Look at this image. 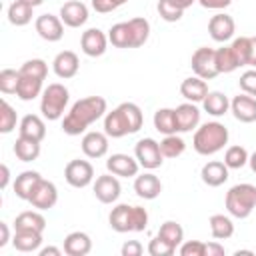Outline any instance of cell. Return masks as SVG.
<instances>
[{
    "label": "cell",
    "mask_w": 256,
    "mask_h": 256,
    "mask_svg": "<svg viewBox=\"0 0 256 256\" xmlns=\"http://www.w3.org/2000/svg\"><path fill=\"white\" fill-rule=\"evenodd\" d=\"M110 228L126 234V232H144L148 228V212L142 206H130V204H118L112 208L108 216Z\"/></svg>",
    "instance_id": "obj_4"
},
{
    "label": "cell",
    "mask_w": 256,
    "mask_h": 256,
    "mask_svg": "<svg viewBox=\"0 0 256 256\" xmlns=\"http://www.w3.org/2000/svg\"><path fill=\"white\" fill-rule=\"evenodd\" d=\"M128 0H92V8L98 12V14H108L120 6H124Z\"/></svg>",
    "instance_id": "obj_49"
},
{
    "label": "cell",
    "mask_w": 256,
    "mask_h": 256,
    "mask_svg": "<svg viewBox=\"0 0 256 256\" xmlns=\"http://www.w3.org/2000/svg\"><path fill=\"white\" fill-rule=\"evenodd\" d=\"M238 84H240V90H242V92H246V94H250V96L256 98V68L246 70V72L240 76Z\"/></svg>",
    "instance_id": "obj_48"
},
{
    "label": "cell",
    "mask_w": 256,
    "mask_h": 256,
    "mask_svg": "<svg viewBox=\"0 0 256 256\" xmlns=\"http://www.w3.org/2000/svg\"><path fill=\"white\" fill-rule=\"evenodd\" d=\"M240 254H248V256H254V252H252V250H236V252H234V256H240Z\"/></svg>",
    "instance_id": "obj_60"
},
{
    "label": "cell",
    "mask_w": 256,
    "mask_h": 256,
    "mask_svg": "<svg viewBox=\"0 0 256 256\" xmlns=\"http://www.w3.org/2000/svg\"><path fill=\"white\" fill-rule=\"evenodd\" d=\"M18 132H20V136L42 142L46 138V124L38 114H26V116H22V120L18 124Z\"/></svg>",
    "instance_id": "obj_25"
},
{
    "label": "cell",
    "mask_w": 256,
    "mask_h": 256,
    "mask_svg": "<svg viewBox=\"0 0 256 256\" xmlns=\"http://www.w3.org/2000/svg\"><path fill=\"white\" fill-rule=\"evenodd\" d=\"M52 70L58 78L62 80H68V78H74L80 70V60H78V54L72 52V50H62L54 56L52 60Z\"/></svg>",
    "instance_id": "obj_18"
},
{
    "label": "cell",
    "mask_w": 256,
    "mask_h": 256,
    "mask_svg": "<svg viewBox=\"0 0 256 256\" xmlns=\"http://www.w3.org/2000/svg\"><path fill=\"white\" fill-rule=\"evenodd\" d=\"M22 2H26L28 6H32V8H36V6H40L44 0H22Z\"/></svg>",
    "instance_id": "obj_59"
},
{
    "label": "cell",
    "mask_w": 256,
    "mask_h": 256,
    "mask_svg": "<svg viewBox=\"0 0 256 256\" xmlns=\"http://www.w3.org/2000/svg\"><path fill=\"white\" fill-rule=\"evenodd\" d=\"M92 250V238L86 232H70L64 238V254L68 256H86Z\"/></svg>",
    "instance_id": "obj_24"
},
{
    "label": "cell",
    "mask_w": 256,
    "mask_h": 256,
    "mask_svg": "<svg viewBox=\"0 0 256 256\" xmlns=\"http://www.w3.org/2000/svg\"><path fill=\"white\" fill-rule=\"evenodd\" d=\"M228 166L224 164V162H220V160H210V162H206L204 166H202V170H200V178H202V182L206 184V186H210V188H218V186H222L226 180H228Z\"/></svg>",
    "instance_id": "obj_22"
},
{
    "label": "cell",
    "mask_w": 256,
    "mask_h": 256,
    "mask_svg": "<svg viewBox=\"0 0 256 256\" xmlns=\"http://www.w3.org/2000/svg\"><path fill=\"white\" fill-rule=\"evenodd\" d=\"M248 164H250L252 172L256 174V152H252V154H250V158H248Z\"/></svg>",
    "instance_id": "obj_58"
},
{
    "label": "cell",
    "mask_w": 256,
    "mask_h": 256,
    "mask_svg": "<svg viewBox=\"0 0 256 256\" xmlns=\"http://www.w3.org/2000/svg\"><path fill=\"white\" fill-rule=\"evenodd\" d=\"M208 224H210V234L214 240H228L234 234V222L226 214H212Z\"/></svg>",
    "instance_id": "obj_32"
},
{
    "label": "cell",
    "mask_w": 256,
    "mask_h": 256,
    "mask_svg": "<svg viewBox=\"0 0 256 256\" xmlns=\"http://www.w3.org/2000/svg\"><path fill=\"white\" fill-rule=\"evenodd\" d=\"M18 82H20V70L4 68L0 72V92L2 94H16Z\"/></svg>",
    "instance_id": "obj_44"
},
{
    "label": "cell",
    "mask_w": 256,
    "mask_h": 256,
    "mask_svg": "<svg viewBox=\"0 0 256 256\" xmlns=\"http://www.w3.org/2000/svg\"><path fill=\"white\" fill-rule=\"evenodd\" d=\"M158 14H160V18L166 20V22H178V20L182 18L184 10L178 8L172 0H158Z\"/></svg>",
    "instance_id": "obj_45"
},
{
    "label": "cell",
    "mask_w": 256,
    "mask_h": 256,
    "mask_svg": "<svg viewBox=\"0 0 256 256\" xmlns=\"http://www.w3.org/2000/svg\"><path fill=\"white\" fill-rule=\"evenodd\" d=\"M20 74H24V76H34V78H40V80H46V76H48V64H46L42 58L26 60V62L20 66Z\"/></svg>",
    "instance_id": "obj_43"
},
{
    "label": "cell",
    "mask_w": 256,
    "mask_h": 256,
    "mask_svg": "<svg viewBox=\"0 0 256 256\" xmlns=\"http://www.w3.org/2000/svg\"><path fill=\"white\" fill-rule=\"evenodd\" d=\"M142 110L134 102H122L104 116V132L110 138H124L128 134H136L142 128Z\"/></svg>",
    "instance_id": "obj_2"
},
{
    "label": "cell",
    "mask_w": 256,
    "mask_h": 256,
    "mask_svg": "<svg viewBox=\"0 0 256 256\" xmlns=\"http://www.w3.org/2000/svg\"><path fill=\"white\" fill-rule=\"evenodd\" d=\"M38 254L40 256H62V250L56 246H46V248H40Z\"/></svg>",
    "instance_id": "obj_55"
},
{
    "label": "cell",
    "mask_w": 256,
    "mask_h": 256,
    "mask_svg": "<svg viewBox=\"0 0 256 256\" xmlns=\"http://www.w3.org/2000/svg\"><path fill=\"white\" fill-rule=\"evenodd\" d=\"M224 246L220 244V240H214V242H208L206 244V256H224Z\"/></svg>",
    "instance_id": "obj_52"
},
{
    "label": "cell",
    "mask_w": 256,
    "mask_h": 256,
    "mask_svg": "<svg viewBox=\"0 0 256 256\" xmlns=\"http://www.w3.org/2000/svg\"><path fill=\"white\" fill-rule=\"evenodd\" d=\"M122 256H140L144 252V246L138 242V240H128L122 244Z\"/></svg>",
    "instance_id": "obj_50"
},
{
    "label": "cell",
    "mask_w": 256,
    "mask_h": 256,
    "mask_svg": "<svg viewBox=\"0 0 256 256\" xmlns=\"http://www.w3.org/2000/svg\"><path fill=\"white\" fill-rule=\"evenodd\" d=\"M32 16H34V8L28 6L22 0H14L8 6V22L12 26H26V24H30Z\"/></svg>",
    "instance_id": "obj_35"
},
{
    "label": "cell",
    "mask_w": 256,
    "mask_h": 256,
    "mask_svg": "<svg viewBox=\"0 0 256 256\" xmlns=\"http://www.w3.org/2000/svg\"><path fill=\"white\" fill-rule=\"evenodd\" d=\"M106 112H108L106 98H102V96L80 98L66 112L64 120H62V130L68 136H80L82 132H86V128L90 124H94L96 120L104 118Z\"/></svg>",
    "instance_id": "obj_1"
},
{
    "label": "cell",
    "mask_w": 256,
    "mask_h": 256,
    "mask_svg": "<svg viewBox=\"0 0 256 256\" xmlns=\"http://www.w3.org/2000/svg\"><path fill=\"white\" fill-rule=\"evenodd\" d=\"M202 108H204V112H208L210 116L220 118V116H224V114L230 110V100H228V96H226L224 92L214 90V92H208V94H206V98L202 100Z\"/></svg>",
    "instance_id": "obj_27"
},
{
    "label": "cell",
    "mask_w": 256,
    "mask_h": 256,
    "mask_svg": "<svg viewBox=\"0 0 256 256\" xmlns=\"http://www.w3.org/2000/svg\"><path fill=\"white\" fill-rule=\"evenodd\" d=\"M250 66L256 68V36H252V56H250Z\"/></svg>",
    "instance_id": "obj_57"
},
{
    "label": "cell",
    "mask_w": 256,
    "mask_h": 256,
    "mask_svg": "<svg viewBox=\"0 0 256 256\" xmlns=\"http://www.w3.org/2000/svg\"><path fill=\"white\" fill-rule=\"evenodd\" d=\"M0 170H2V180H0V188H2V190H6V188H8V184H10V168H8L6 164H2V166H0Z\"/></svg>",
    "instance_id": "obj_54"
},
{
    "label": "cell",
    "mask_w": 256,
    "mask_h": 256,
    "mask_svg": "<svg viewBox=\"0 0 256 256\" xmlns=\"http://www.w3.org/2000/svg\"><path fill=\"white\" fill-rule=\"evenodd\" d=\"M28 202L36 210H50V208H54L56 202H58V188H56V184L46 180V178H40L34 184Z\"/></svg>",
    "instance_id": "obj_10"
},
{
    "label": "cell",
    "mask_w": 256,
    "mask_h": 256,
    "mask_svg": "<svg viewBox=\"0 0 256 256\" xmlns=\"http://www.w3.org/2000/svg\"><path fill=\"white\" fill-rule=\"evenodd\" d=\"M228 138H230L228 128L222 122L212 120V122H204L196 128L192 146L200 156H212L228 144Z\"/></svg>",
    "instance_id": "obj_3"
},
{
    "label": "cell",
    "mask_w": 256,
    "mask_h": 256,
    "mask_svg": "<svg viewBox=\"0 0 256 256\" xmlns=\"http://www.w3.org/2000/svg\"><path fill=\"white\" fill-rule=\"evenodd\" d=\"M128 24H130L132 34H134V48L146 44V40L150 36V22L146 18H130Z\"/></svg>",
    "instance_id": "obj_41"
},
{
    "label": "cell",
    "mask_w": 256,
    "mask_h": 256,
    "mask_svg": "<svg viewBox=\"0 0 256 256\" xmlns=\"http://www.w3.org/2000/svg\"><path fill=\"white\" fill-rule=\"evenodd\" d=\"M8 242H12L10 238V228L6 222H0V248H4Z\"/></svg>",
    "instance_id": "obj_53"
},
{
    "label": "cell",
    "mask_w": 256,
    "mask_h": 256,
    "mask_svg": "<svg viewBox=\"0 0 256 256\" xmlns=\"http://www.w3.org/2000/svg\"><path fill=\"white\" fill-rule=\"evenodd\" d=\"M108 134L106 132H98V130H90L82 136V152L86 158H102L108 154Z\"/></svg>",
    "instance_id": "obj_19"
},
{
    "label": "cell",
    "mask_w": 256,
    "mask_h": 256,
    "mask_svg": "<svg viewBox=\"0 0 256 256\" xmlns=\"http://www.w3.org/2000/svg\"><path fill=\"white\" fill-rule=\"evenodd\" d=\"M34 28L38 36L46 42H58L64 36V22L60 20V16L54 14H40L34 22Z\"/></svg>",
    "instance_id": "obj_13"
},
{
    "label": "cell",
    "mask_w": 256,
    "mask_h": 256,
    "mask_svg": "<svg viewBox=\"0 0 256 256\" xmlns=\"http://www.w3.org/2000/svg\"><path fill=\"white\" fill-rule=\"evenodd\" d=\"M60 20L64 22V26L68 28H80L88 22V6L80 0H70L64 2L60 8Z\"/></svg>",
    "instance_id": "obj_15"
},
{
    "label": "cell",
    "mask_w": 256,
    "mask_h": 256,
    "mask_svg": "<svg viewBox=\"0 0 256 256\" xmlns=\"http://www.w3.org/2000/svg\"><path fill=\"white\" fill-rule=\"evenodd\" d=\"M134 156H136L138 164L144 170H156L164 162V156L160 152V142H156L154 138H142V140H138L136 146H134Z\"/></svg>",
    "instance_id": "obj_8"
},
{
    "label": "cell",
    "mask_w": 256,
    "mask_h": 256,
    "mask_svg": "<svg viewBox=\"0 0 256 256\" xmlns=\"http://www.w3.org/2000/svg\"><path fill=\"white\" fill-rule=\"evenodd\" d=\"M208 32H210L214 42H228L236 32V22H234L232 16H228L224 12H218L210 18Z\"/></svg>",
    "instance_id": "obj_17"
},
{
    "label": "cell",
    "mask_w": 256,
    "mask_h": 256,
    "mask_svg": "<svg viewBox=\"0 0 256 256\" xmlns=\"http://www.w3.org/2000/svg\"><path fill=\"white\" fill-rule=\"evenodd\" d=\"M42 84H44V80H40V78L20 74V82H18L16 96H18L22 102H30V100H34V98L42 96V92H44Z\"/></svg>",
    "instance_id": "obj_28"
},
{
    "label": "cell",
    "mask_w": 256,
    "mask_h": 256,
    "mask_svg": "<svg viewBox=\"0 0 256 256\" xmlns=\"http://www.w3.org/2000/svg\"><path fill=\"white\" fill-rule=\"evenodd\" d=\"M108 34H104L100 28H88L80 36V48L86 56L98 58L108 50Z\"/></svg>",
    "instance_id": "obj_12"
},
{
    "label": "cell",
    "mask_w": 256,
    "mask_h": 256,
    "mask_svg": "<svg viewBox=\"0 0 256 256\" xmlns=\"http://www.w3.org/2000/svg\"><path fill=\"white\" fill-rule=\"evenodd\" d=\"M198 4L208 10H224L232 4V0H198Z\"/></svg>",
    "instance_id": "obj_51"
},
{
    "label": "cell",
    "mask_w": 256,
    "mask_h": 256,
    "mask_svg": "<svg viewBox=\"0 0 256 256\" xmlns=\"http://www.w3.org/2000/svg\"><path fill=\"white\" fill-rule=\"evenodd\" d=\"M106 170L112 172L114 176H120V178H132V176H138L140 164H138L136 156L132 158L130 154L116 152V154H110V156H108V160H106Z\"/></svg>",
    "instance_id": "obj_14"
},
{
    "label": "cell",
    "mask_w": 256,
    "mask_h": 256,
    "mask_svg": "<svg viewBox=\"0 0 256 256\" xmlns=\"http://www.w3.org/2000/svg\"><path fill=\"white\" fill-rule=\"evenodd\" d=\"M226 210L230 216L234 218H248L252 214V210L256 208V186L242 182V184H234L228 192H226Z\"/></svg>",
    "instance_id": "obj_5"
},
{
    "label": "cell",
    "mask_w": 256,
    "mask_h": 256,
    "mask_svg": "<svg viewBox=\"0 0 256 256\" xmlns=\"http://www.w3.org/2000/svg\"><path fill=\"white\" fill-rule=\"evenodd\" d=\"M64 180L72 188H86L94 182V166L88 160H70L64 168Z\"/></svg>",
    "instance_id": "obj_9"
},
{
    "label": "cell",
    "mask_w": 256,
    "mask_h": 256,
    "mask_svg": "<svg viewBox=\"0 0 256 256\" xmlns=\"http://www.w3.org/2000/svg\"><path fill=\"white\" fill-rule=\"evenodd\" d=\"M40 178H42L40 172H36V170H24L22 174L16 176V180H14V184H12L14 194H16L20 200H26V202H28L30 192H32L34 184H36Z\"/></svg>",
    "instance_id": "obj_31"
},
{
    "label": "cell",
    "mask_w": 256,
    "mask_h": 256,
    "mask_svg": "<svg viewBox=\"0 0 256 256\" xmlns=\"http://www.w3.org/2000/svg\"><path fill=\"white\" fill-rule=\"evenodd\" d=\"M68 100H70V92L64 84L60 82H52L44 88L42 96H40V112L46 120L54 122V120H60L66 112V106H68Z\"/></svg>",
    "instance_id": "obj_6"
},
{
    "label": "cell",
    "mask_w": 256,
    "mask_h": 256,
    "mask_svg": "<svg viewBox=\"0 0 256 256\" xmlns=\"http://www.w3.org/2000/svg\"><path fill=\"white\" fill-rule=\"evenodd\" d=\"M12 246L18 252H38L42 246V232L34 230H14Z\"/></svg>",
    "instance_id": "obj_26"
},
{
    "label": "cell",
    "mask_w": 256,
    "mask_h": 256,
    "mask_svg": "<svg viewBox=\"0 0 256 256\" xmlns=\"http://www.w3.org/2000/svg\"><path fill=\"white\" fill-rule=\"evenodd\" d=\"M14 154L22 162H34L40 156V142L26 136H18V140L14 142Z\"/></svg>",
    "instance_id": "obj_34"
},
{
    "label": "cell",
    "mask_w": 256,
    "mask_h": 256,
    "mask_svg": "<svg viewBox=\"0 0 256 256\" xmlns=\"http://www.w3.org/2000/svg\"><path fill=\"white\" fill-rule=\"evenodd\" d=\"M158 236L164 238L166 242H170L174 248H178L182 242H184V228L174 222V220H166L160 228H158Z\"/></svg>",
    "instance_id": "obj_39"
},
{
    "label": "cell",
    "mask_w": 256,
    "mask_h": 256,
    "mask_svg": "<svg viewBox=\"0 0 256 256\" xmlns=\"http://www.w3.org/2000/svg\"><path fill=\"white\" fill-rule=\"evenodd\" d=\"M92 190H94V196H96L102 204H114V202L120 198V194H122L120 180H118V176H114L112 172L98 176L96 182H94V186H92Z\"/></svg>",
    "instance_id": "obj_11"
},
{
    "label": "cell",
    "mask_w": 256,
    "mask_h": 256,
    "mask_svg": "<svg viewBox=\"0 0 256 256\" xmlns=\"http://www.w3.org/2000/svg\"><path fill=\"white\" fill-rule=\"evenodd\" d=\"M108 40L116 48H134V34L128 22H116L108 30Z\"/></svg>",
    "instance_id": "obj_29"
},
{
    "label": "cell",
    "mask_w": 256,
    "mask_h": 256,
    "mask_svg": "<svg viewBox=\"0 0 256 256\" xmlns=\"http://www.w3.org/2000/svg\"><path fill=\"white\" fill-rule=\"evenodd\" d=\"M16 122H18L16 110L6 100H2L0 102V132L2 134H10L16 128Z\"/></svg>",
    "instance_id": "obj_42"
},
{
    "label": "cell",
    "mask_w": 256,
    "mask_h": 256,
    "mask_svg": "<svg viewBox=\"0 0 256 256\" xmlns=\"http://www.w3.org/2000/svg\"><path fill=\"white\" fill-rule=\"evenodd\" d=\"M172 2H174V4L178 6V8H182V10H186V8H190V6H192V4L196 2V0H172Z\"/></svg>",
    "instance_id": "obj_56"
},
{
    "label": "cell",
    "mask_w": 256,
    "mask_h": 256,
    "mask_svg": "<svg viewBox=\"0 0 256 256\" xmlns=\"http://www.w3.org/2000/svg\"><path fill=\"white\" fill-rule=\"evenodd\" d=\"M178 252L182 256H206V242L202 240H186L180 244Z\"/></svg>",
    "instance_id": "obj_47"
},
{
    "label": "cell",
    "mask_w": 256,
    "mask_h": 256,
    "mask_svg": "<svg viewBox=\"0 0 256 256\" xmlns=\"http://www.w3.org/2000/svg\"><path fill=\"white\" fill-rule=\"evenodd\" d=\"M248 150L240 144H234V146H228L226 148V154H224V164L230 168V170H240L248 164Z\"/></svg>",
    "instance_id": "obj_37"
},
{
    "label": "cell",
    "mask_w": 256,
    "mask_h": 256,
    "mask_svg": "<svg viewBox=\"0 0 256 256\" xmlns=\"http://www.w3.org/2000/svg\"><path fill=\"white\" fill-rule=\"evenodd\" d=\"M14 230H34V232H44L46 230V218L36 212V210H26L20 212L14 220Z\"/></svg>",
    "instance_id": "obj_30"
},
{
    "label": "cell",
    "mask_w": 256,
    "mask_h": 256,
    "mask_svg": "<svg viewBox=\"0 0 256 256\" xmlns=\"http://www.w3.org/2000/svg\"><path fill=\"white\" fill-rule=\"evenodd\" d=\"M176 114V124H178V132H192L198 128L200 124V110L194 102H184L180 106L174 108Z\"/></svg>",
    "instance_id": "obj_20"
},
{
    "label": "cell",
    "mask_w": 256,
    "mask_h": 256,
    "mask_svg": "<svg viewBox=\"0 0 256 256\" xmlns=\"http://www.w3.org/2000/svg\"><path fill=\"white\" fill-rule=\"evenodd\" d=\"M134 192H136V196H140L144 200H154L162 192V182L156 174L144 172L140 176H134Z\"/></svg>",
    "instance_id": "obj_21"
},
{
    "label": "cell",
    "mask_w": 256,
    "mask_h": 256,
    "mask_svg": "<svg viewBox=\"0 0 256 256\" xmlns=\"http://www.w3.org/2000/svg\"><path fill=\"white\" fill-rule=\"evenodd\" d=\"M154 128L168 136V134H178V124H176V114L174 108H158L154 112Z\"/></svg>",
    "instance_id": "obj_33"
},
{
    "label": "cell",
    "mask_w": 256,
    "mask_h": 256,
    "mask_svg": "<svg viewBox=\"0 0 256 256\" xmlns=\"http://www.w3.org/2000/svg\"><path fill=\"white\" fill-rule=\"evenodd\" d=\"M216 66H218V72L220 74H230L236 68H240L238 62H236V58H234V54H232V50H230V46L216 48Z\"/></svg>",
    "instance_id": "obj_40"
},
{
    "label": "cell",
    "mask_w": 256,
    "mask_h": 256,
    "mask_svg": "<svg viewBox=\"0 0 256 256\" xmlns=\"http://www.w3.org/2000/svg\"><path fill=\"white\" fill-rule=\"evenodd\" d=\"M186 150V142L178 134H168L160 140V152L164 158H178Z\"/></svg>",
    "instance_id": "obj_38"
},
{
    "label": "cell",
    "mask_w": 256,
    "mask_h": 256,
    "mask_svg": "<svg viewBox=\"0 0 256 256\" xmlns=\"http://www.w3.org/2000/svg\"><path fill=\"white\" fill-rule=\"evenodd\" d=\"M208 92H210V90H208V84H206V80L200 78V76L184 78L182 84H180V94H182L188 102H194V104L202 102Z\"/></svg>",
    "instance_id": "obj_23"
},
{
    "label": "cell",
    "mask_w": 256,
    "mask_h": 256,
    "mask_svg": "<svg viewBox=\"0 0 256 256\" xmlns=\"http://www.w3.org/2000/svg\"><path fill=\"white\" fill-rule=\"evenodd\" d=\"M230 50H232L238 66H250V56H252V38L250 36L234 38L230 44Z\"/></svg>",
    "instance_id": "obj_36"
},
{
    "label": "cell",
    "mask_w": 256,
    "mask_h": 256,
    "mask_svg": "<svg viewBox=\"0 0 256 256\" xmlns=\"http://www.w3.org/2000/svg\"><path fill=\"white\" fill-rule=\"evenodd\" d=\"M230 112L238 122H244V124L256 122V98L246 92L234 96L230 100Z\"/></svg>",
    "instance_id": "obj_16"
},
{
    "label": "cell",
    "mask_w": 256,
    "mask_h": 256,
    "mask_svg": "<svg viewBox=\"0 0 256 256\" xmlns=\"http://www.w3.org/2000/svg\"><path fill=\"white\" fill-rule=\"evenodd\" d=\"M190 66H192L194 76H200L204 80H212V78H216L220 74L218 72V66H216V50L214 48H208V46L196 48L192 52Z\"/></svg>",
    "instance_id": "obj_7"
},
{
    "label": "cell",
    "mask_w": 256,
    "mask_h": 256,
    "mask_svg": "<svg viewBox=\"0 0 256 256\" xmlns=\"http://www.w3.org/2000/svg\"><path fill=\"white\" fill-rule=\"evenodd\" d=\"M146 250H148L150 256H172L176 252V248L170 242H166L164 238H160L158 234L148 242V248Z\"/></svg>",
    "instance_id": "obj_46"
}]
</instances>
